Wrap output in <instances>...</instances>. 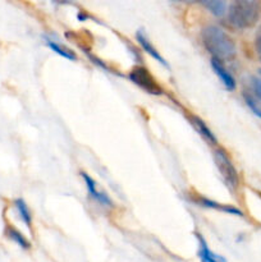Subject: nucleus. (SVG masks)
<instances>
[{
	"label": "nucleus",
	"mask_w": 261,
	"mask_h": 262,
	"mask_svg": "<svg viewBox=\"0 0 261 262\" xmlns=\"http://www.w3.org/2000/svg\"><path fill=\"white\" fill-rule=\"evenodd\" d=\"M189 120H191V124L193 125L194 129H196L197 132H199L200 135H201L202 137L207 141V142L211 143V145H216L217 138L215 137V135L212 133V130L207 127L206 123H205L204 120L200 119V118H197V117H191L189 118Z\"/></svg>",
	"instance_id": "obj_9"
},
{
	"label": "nucleus",
	"mask_w": 261,
	"mask_h": 262,
	"mask_svg": "<svg viewBox=\"0 0 261 262\" xmlns=\"http://www.w3.org/2000/svg\"><path fill=\"white\" fill-rule=\"evenodd\" d=\"M255 49H256V54H257L258 59H260V61H261V30L258 31L257 36H256Z\"/></svg>",
	"instance_id": "obj_17"
},
{
	"label": "nucleus",
	"mask_w": 261,
	"mask_h": 262,
	"mask_svg": "<svg viewBox=\"0 0 261 262\" xmlns=\"http://www.w3.org/2000/svg\"><path fill=\"white\" fill-rule=\"evenodd\" d=\"M130 81L135 84H137L138 87H141L142 90H145L147 94L151 95H160L163 94V90L159 86L158 82L154 79V77L151 76L150 72L147 71L143 67H137V68L132 69L129 73Z\"/></svg>",
	"instance_id": "obj_4"
},
{
	"label": "nucleus",
	"mask_w": 261,
	"mask_h": 262,
	"mask_svg": "<svg viewBox=\"0 0 261 262\" xmlns=\"http://www.w3.org/2000/svg\"><path fill=\"white\" fill-rule=\"evenodd\" d=\"M197 239H199V257L201 262H227L224 257L210 250L202 235L197 234Z\"/></svg>",
	"instance_id": "obj_7"
},
{
	"label": "nucleus",
	"mask_w": 261,
	"mask_h": 262,
	"mask_svg": "<svg viewBox=\"0 0 261 262\" xmlns=\"http://www.w3.org/2000/svg\"><path fill=\"white\" fill-rule=\"evenodd\" d=\"M245 100L247 106L253 112V114L257 115L258 118H261V106L258 105L257 100L253 99V97L250 96V95H245Z\"/></svg>",
	"instance_id": "obj_16"
},
{
	"label": "nucleus",
	"mask_w": 261,
	"mask_h": 262,
	"mask_svg": "<svg viewBox=\"0 0 261 262\" xmlns=\"http://www.w3.org/2000/svg\"><path fill=\"white\" fill-rule=\"evenodd\" d=\"M196 202L204 207H209V209H215V210H217V211L228 212V214L237 215V216H242V212H241L238 209H235V207L229 206V205L217 204V202L211 201V200H207V199H205V197H199V199L196 200Z\"/></svg>",
	"instance_id": "obj_10"
},
{
	"label": "nucleus",
	"mask_w": 261,
	"mask_h": 262,
	"mask_svg": "<svg viewBox=\"0 0 261 262\" xmlns=\"http://www.w3.org/2000/svg\"><path fill=\"white\" fill-rule=\"evenodd\" d=\"M202 43L212 58L220 61L232 60L237 54V48L233 38L220 27L210 25L201 32Z\"/></svg>",
	"instance_id": "obj_1"
},
{
	"label": "nucleus",
	"mask_w": 261,
	"mask_h": 262,
	"mask_svg": "<svg viewBox=\"0 0 261 262\" xmlns=\"http://www.w3.org/2000/svg\"><path fill=\"white\" fill-rule=\"evenodd\" d=\"M14 207L17 210L18 215H19L20 220L27 225L28 228H31V224H32V216H31L30 209H28L27 204L25 202V200L17 199L14 201Z\"/></svg>",
	"instance_id": "obj_13"
},
{
	"label": "nucleus",
	"mask_w": 261,
	"mask_h": 262,
	"mask_svg": "<svg viewBox=\"0 0 261 262\" xmlns=\"http://www.w3.org/2000/svg\"><path fill=\"white\" fill-rule=\"evenodd\" d=\"M260 18V4L252 0H237L228 8V20L238 30L251 28Z\"/></svg>",
	"instance_id": "obj_2"
},
{
	"label": "nucleus",
	"mask_w": 261,
	"mask_h": 262,
	"mask_svg": "<svg viewBox=\"0 0 261 262\" xmlns=\"http://www.w3.org/2000/svg\"><path fill=\"white\" fill-rule=\"evenodd\" d=\"M251 87H252V92L256 100L261 102V69L256 72V74H253L251 78Z\"/></svg>",
	"instance_id": "obj_15"
},
{
	"label": "nucleus",
	"mask_w": 261,
	"mask_h": 262,
	"mask_svg": "<svg viewBox=\"0 0 261 262\" xmlns=\"http://www.w3.org/2000/svg\"><path fill=\"white\" fill-rule=\"evenodd\" d=\"M46 45H48L49 48L54 51V53L59 54V55L63 56V58H66V59H68V60H76L77 59V55L71 50V49L66 48V46H63L61 43L55 42V41L50 40V38H48V40H46Z\"/></svg>",
	"instance_id": "obj_12"
},
{
	"label": "nucleus",
	"mask_w": 261,
	"mask_h": 262,
	"mask_svg": "<svg viewBox=\"0 0 261 262\" xmlns=\"http://www.w3.org/2000/svg\"><path fill=\"white\" fill-rule=\"evenodd\" d=\"M211 68L212 71L215 72V74L219 77V79L222 81V83L224 84L225 89L229 90V91H233V90L235 89L234 77L230 74V72H228V69L225 68L223 61L211 58Z\"/></svg>",
	"instance_id": "obj_6"
},
{
	"label": "nucleus",
	"mask_w": 261,
	"mask_h": 262,
	"mask_svg": "<svg viewBox=\"0 0 261 262\" xmlns=\"http://www.w3.org/2000/svg\"><path fill=\"white\" fill-rule=\"evenodd\" d=\"M136 38H137L138 43H140L141 48H142L143 50L146 51V53L150 54V55L153 56L154 59H156V60H158L159 63H161V64H163V66L168 67V63H166V61H165V59H164L163 56L160 55V53H159V51L156 50L155 46H154L153 43H151V41L148 40L147 36H146L145 33L142 32V31L140 30L137 33H136Z\"/></svg>",
	"instance_id": "obj_8"
},
{
	"label": "nucleus",
	"mask_w": 261,
	"mask_h": 262,
	"mask_svg": "<svg viewBox=\"0 0 261 262\" xmlns=\"http://www.w3.org/2000/svg\"><path fill=\"white\" fill-rule=\"evenodd\" d=\"M5 235H7L10 241H13L14 243H17V245L19 246L20 248H23V250H28V248H30L31 245H30V242L27 241V238H26L22 233L18 232L15 228L7 227V229H5Z\"/></svg>",
	"instance_id": "obj_11"
},
{
	"label": "nucleus",
	"mask_w": 261,
	"mask_h": 262,
	"mask_svg": "<svg viewBox=\"0 0 261 262\" xmlns=\"http://www.w3.org/2000/svg\"><path fill=\"white\" fill-rule=\"evenodd\" d=\"M82 178H83L84 184H86V188H87V192H89L90 197H92L95 201L99 202L101 206H106V207L113 206L112 199H110V197L107 196L104 191H101V189L97 188L96 182H95L94 179L89 176V174L82 173Z\"/></svg>",
	"instance_id": "obj_5"
},
{
	"label": "nucleus",
	"mask_w": 261,
	"mask_h": 262,
	"mask_svg": "<svg viewBox=\"0 0 261 262\" xmlns=\"http://www.w3.org/2000/svg\"><path fill=\"white\" fill-rule=\"evenodd\" d=\"M202 5L207 8L210 13H212L216 17H222L228 12V5L225 2H217V0H210V2H202Z\"/></svg>",
	"instance_id": "obj_14"
},
{
	"label": "nucleus",
	"mask_w": 261,
	"mask_h": 262,
	"mask_svg": "<svg viewBox=\"0 0 261 262\" xmlns=\"http://www.w3.org/2000/svg\"><path fill=\"white\" fill-rule=\"evenodd\" d=\"M214 160L215 164H216L217 170H219L220 176H222L223 181L225 182L227 187H229L232 191L237 189L238 184H240V178H238L237 169L233 165L228 154L224 150H215Z\"/></svg>",
	"instance_id": "obj_3"
}]
</instances>
